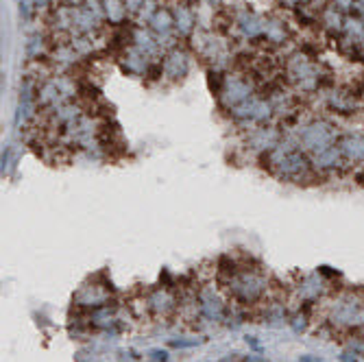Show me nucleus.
<instances>
[{
	"label": "nucleus",
	"instance_id": "obj_9",
	"mask_svg": "<svg viewBox=\"0 0 364 362\" xmlns=\"http://www.w3.org/2000/svg\"><path fill=\"white\" fill-rule=\"evenodd\" d=\"M149 310L151 312H155V314H159V316H166V314H171L173 310H175V306H177V299L171 294V290H166V288H157V290H153L151 294H149Z\"/></svg>",
	"mask_w": 364,
	"mask_h": 362
},
{
	"label": "nucleus",
	"instance_id": "obj_28",
	"mask_svg": "<svg viewBox=\"0 0 364 362\" xmlns=\"http://www.w3.org/2000/svg\"><path fill=\"white\" fill-rule=\"evenodd\" d=\"M288 5H296V3H301V0H286Z\"/></svg>",
	"mask_w": 364,
	"mask_h": 362
},
{
	"label": "nucleus",
	"instance_id": "obj_1",
	"mask_svg": "<svg viewBox=\"0 0 364 362\" xmlns=\"http://www.w3.org/2000/svg\"><path fill=\"white\" fill-rule=\"evenodd\" d=\"M338 140H341L338 127L329 120H312V122L304 124L299 129V134H296V142H299L306 151H310V155L338 144Z\"/></svg>",
	"mask_w": 364,
	"mask_h": 362
},
{
	"label": "nucleus",
	"instance_id": "obj_4",
	"mask_svg": "<svg viewBox=\"0 0 364 362\" xmlns=\"http://www.w3.org/2000/svg\"><path fill=\"white\" fill-rule=\"evenodd\" d=\"M310 159H312V166H314L316 173H338V171H343L347 166V159H345L338 144L312 153Z\"/></svg>",
	"mask_w": 364,
	"mask_h": 362
},
{
	"label": "nucleus",
	"instance_id": "obj_2",
	"mask_svg": "<svg viewBox=\"0 0 364 362\" xmlns=\"http://www.w3.org/2000/svg\"><path fill=\"white\" fill-rule=\"evenodd\" d=\"M227 284L231 286V297L240 304H253L262 297V292L267 290V280L253 271H236L231 277H227Z\"/></svg>",
	"mask_w": 364,
	"mask_h": 362
},
{
	"label": "nucleus",
	"instance_id": "obj_10",
	"mask_svg": "<svg viewBox=\"0 0 364 362\" xmlns=\"http://www.w3.org/2000/svg\"><path fill=\"white\" fill-rule=\"evenodd\" d=\"M164 73H166V77L171 79H181L186 73H188V59L183 53L175 50L166 57V61H164Z\"/></svg>",
	"mask_w": 364,
	"mask_h": 362
},
{
	"label": "nucleus",
	"instance_id": "obj_6",
	"mask_svg": "<svg viewBox=\"0 0 364 362\" xmlns=\"http://www.w3.org/2000/svg\"><path fill=\"white\" fill-rule=\"evenodd\" d=\"M296 292H299V297L306 302V304H312V302H318L323 294L327 292V280L323 275L312 273V275H306L299 286H296Z\"/></svg>",
	"mask_w": 364,
	"mask_h": 362
},
{
	"label": "nucleus",
	"instance_id": "obj_19",
	"mask_svg": "<svg viewBox=\"0 0 364 362\" xmlns=\"http://www.w3.org/2000/svg\"><path fill=\"white\" fill-rule=\"evenodd\" d=\"M149 356L153 362H168V351H164V349H153Z\"/></svg>",
	"mask_w": 364,
	"mask_h": 362
},
{
	"label": "nucleus",
	"instance_id": "obj_5",
	"mask_svg": "<svg viewBox=\"0 0 364 362\" xmlns=\"http://www.w3.org/2000/svg\"><path fill=\"white\" fill-rule=\"evenodd\" d=\"M109 292H112V282H103V284H92V286H83L77 294H75V302L81 308H103L109 302Z\"/></svg>",
	"mask_w": 364,
	"mask_h": 362
},
{
	"label": "nucleus",
	"instance_id": "obj_7",
	"mask_svg": "<svg viewBox=\"0 0 364 362\" xmlns=\"http://www.w3.org/2000/svg\"><path fill=\"white\" fill-rule=\"evenodd\" d=\"M338 147L347 159V164H364V136L347 134L338 140Z\"/></svg>",
	"mask_w": 364,
	"mask_h": 362
},
{
	"label": "nucleus",
	"instance_id": "obj_8",
	"mask_svg": "<svg viewBox=\"0 0 364 362\" xmlns=\"http://www.w3.org/2000/svg\"><path fill=\"white\" fill-rule=\"evenodd\" d=\"M198 310L201 314L210 321H223L225 314H227V308L223 304V299H218L214 292H201L198 294Z\"/></svg>",
	"mask_w": 364,
	"mask_h": 362
},
{
	"label": "nucleus",
	"instance_id": "obj_17",
	"mask_svg": "<svg viewBox=\"0 0 364 362\" xmlns=\"http://www.w3.org/2000/svg\"><path fill=\"white\" fill-rule=\"evenodd\" d=\"M177 26H179V31L181 33H190L192 31V24H194V18H192V14L188 11V9H183V7H179L177 9Z\"/></svg>",
	"mask_w": 364,
	"mask_h": 362
},
{
	"label": "nucleus",
	"instance_id": "obj_26",
	"mask_svg": "<svg viewBox=\"0 0 364 362\" xmlns=\"http://www.w3.org/2000/svg\"><path fill=\"white\" fill-rule=\"evenodd\" d=\"M247 343H249L255 351H259V343L255 341V336H247Z\"/></svg>",
	"mask_w": 364,
	"mask_h": 362
},
{
	"label": "nucleus",
	"instance_id": "obj_3",
	"mask_svg": "<svg viewBox=\"0 0 364 362\" xmlns=\"http://www.w3.org/2000/svg\"><path fill=\"white\" fill-rule=\"evenodd\" d=\"M329 323L336 327H353L362 323V304L360 299L351 297V294H343L338 297L329 310Z\"/></svg>",
	"mask_w": 364,
	"mask_h": 362
},
{
	"label": "nucleus",
	"instance_id": "obj_27",
	"mask_svg": "<svg viewBox=\"0 0 364 362\" xmlns=\"http://www.w3.org/2000/svg\"><path fill=\"white\" fill-rule=\"evenodd\" d=\"M299 362H321L318 358H314V356H301L299 358Z\"/></svg>",
	"mask_w": 364,
	"mask_h": 362
},
{
	"label": "nucleus",
	"instance_id": "obj_12",
	"mask_svg": "<svg viewBox=\"0 0 364 362\" xmlns=\"http://www.w3.org/2000/svg\"><path fill=\"white\" fill-rule=\"evenodd\" d=\"M321 22L329 33H332V36L343 33V26H345V18L336 7H325L323 14H321Z\"/></svg>",
	"mask_w": 364,
	"mask_h": 362
},
{
	"label": "nucleus",
	"instance_id": "obj_21",
	"mask_svg": "<svg viewBox=\"0 0 364 362\" xmlns=\"http://www.w3.org/2000/svg\"><path fill=\"white\" fill-rule=\"evenodd\" d=\"M318 275H323L325 280H332V277H338L341 273L338 271H332L329 267H318Z\"/></svg>",
	"mask_w": 364,
	"mask_h": 362
},
{
	"label": "nucleus",
	"instance_id": "obj_23",
	"mask_svg": "<svg viewBox=\"0 0 364 362\" xmlns=\"http://www.w3.org/2000/svg\"><path fill=\"white\" fill-rule=\"evenodd\" d=\"M341 362H358V353H353V351L349 349V351H345V353L341 356Z\"/></svg>",
	"mask_w": 364,
	"mask_h": 362
},
{
	"label": "nucleus",
	"instance_id": "obj_14",
	"mask_svg": "<svg viewBox=\"0 0 364 362\" xmlns=\"http://www.w3.org/2000/svg\"><path fill=\"white\" fill-rule=\"evenodd\" d=\"M288 321V314H286V308L282 304H271L264 312V323H271V325H277V323H284Z\"/></svg>",
	"mask_w": 364,
	"mask_h": 362
},
{
	"label": "nucleus",
	"instance_id": "obj_29",
	"mask_svg": "<svg viewBox=\"0 0 364 362\" xmlns=\"http://www.w3.org/2000/svg\"><path fill=\"white\" fill-rule=\"evenodd\" d=\"M362 330H364V325H362Z\"/></svg>",
	"mask_w": 364,
	"mask_h": 362
},
{
	"label": "nucleus",
	"instance_id": "obj_22",
	"mask_svg": "<svg viewBox=\"0 0 364 362\" xmlns=\"http://www.w3.org/2000/svg\"><path fill=\"white\" fill-rule=\"evenodd\" d=\"M124 5H127V9H131V11H138L140 7H144V0H124Z\"/></svg>",
	"mask_w": 364,
	"mask_h": 362
},
{
	"label": "nucleus",
	"instance_id": "obj_13",
	"mask_svg": "<svg viewBox=\"0 0 364 362\" xmlns=\"http://www.w3.org/2000/svg\"><path fill=\"white\" fill-rule=\"evenodd\" d=\"M288 38V33H286V26L284 22H267V40L273 42V44H284Z\"/></svg>",
	"mask_w": 364,
	"mask_h": 362
},
{
	"label": "nucleus",
	"instance_id": "obj_11",
	"mask_svg": "<svg viewBox=\"0 0 364 362\" xmlns=\"http://www.w3.org/2000/svg\"><path fill=\"white\" fill-rule=\"evenodd\" d=\"M327 105L338 114H353L355 112V98L347 92H332L327 98Z\"/></svg>",
	"mask_w": 364,
	"mask_h": 362
},
{
	"label": "nucleus",
	"instance_id": "obj_16",
	"mask_svg": "<svg viewBox=\"0 0 364 362\" xmlns=\"http://www.w3.org/2000/svg\"><path fill=\"white\" fill-rule=\"evenodd\" d=\"M105 7H107V18L112 22H120L124 18L127 7H122V0H105Z\"/></svg>",
	"mask_w": 364,
	"mask_h": 362
},
{
	"label": "nucleus",
	"instance_id": "obj_18",
	"mask_svg": "<svg viewBox=\"0 0 364 362\" xmlns=\"http://www.w3.org/2000/svg\"><path fill=\"white\" fill-rule=\"evenodd\" d=\"M288 323H290V327H292V332L301 334V332H306V327H308V316L299 312V314H294Z\"/></svg>",
	"mask_w": 364,
	"mask_h": 362
},
{
	"label": "nucleus",
	"instance_id": "obj_15",
	"mask_svg": "<svg viewBox=\"0 0 364 362\" xmlns=\"http://www.w3.org/2000/svg\"><path fill=\"white\" fill-rule=\"evenodd\" d=\"M153 28L159 33V36H166V33L171 31V24H173V18H171V14L168 11H155V16H153Z\"/></svg>",
	"mask_w": 364,
	"mask_h": 362
},
{
	"label": "nucleus",
	"instance_id": "obj_20",
	"mask_svg": "<svg viewBox=\"0 0 364 362\" xmlns=\"http://www.w3.org/2000/svg\"><path fill=\"white\" fill-rule=\"evenodd\" d=\"M203 339H192V341H171L173 347H194V345H201Z\"/></svg>",
	"mask_w": 364,
	"mask_h": 362
},
{
	"label": "nucleus",
	"instance_id": "obj_24",
	"mask_svg": "<svg viewBox=\"0 0 364 362\" xmlns=\"http://www.w3.org/2000/svg\"><path fill=\"white\" fill-rule=\"evenodd\" d=\"M355 183H360L362 188H364V166H360V169H355Z\"/></svg>",
	"mask_w": 364,
	"mask_h": 362
},
{
	"label": "nucleus",
	"instance_id": "obj_25",
	"mask_svg": "<svg viewBox=\"0 0 364 362\" xmlns=\"http://www.w3.org/2000/svg\"><path fill=\"white\" fill-rule=\"evenodd\" d=\"M245 362H267V360L259 358V356H255V353H251V356H247V358H245Z\"/></svg>",
	"mask_w": 364,
	"mask_h": 362
}]
</instances>
